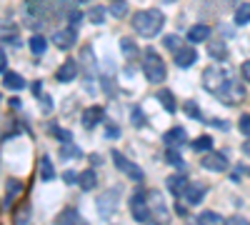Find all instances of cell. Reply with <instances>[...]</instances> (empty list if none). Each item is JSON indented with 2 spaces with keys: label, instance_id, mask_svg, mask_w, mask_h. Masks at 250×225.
<instances>
[{
  "label": "cell",
  "instance_id": "cell-1",
  "mask_svg": "<svg viewBox=\"0 0 250 225\" xmlns=\"http://www.w3.org/2000/svg\"><path fill=\"white\" fill-rule=\"evenodd\" d=\"M165 25V15L155 8L150 10H140L133 15V28L143 35V38H155L160 33V28Z\"/></svg>",
  "mask_w": 250,
  "mask_h": 225
},
{
  "label": "cell",
  "instance_id": "cell-2",
  "mask_svg": "<svg viewBox=\"0 0 250 225\" xmlns=\"http://www.w3.org/2000/svg\"><path fill=\"white\" fill-rule=\"evenodd\" d=\"M143 73H145V78L150 80V83H163L165 80V63H163V58L155 53V50H148L145 53V58H143Z\"/></svg>",
  "mask_w": 250,
  "mask_h": 225
},
{
  "label": "cell",
  "instance_id": "cell-3",
  "mask_svg": "<svg viewBox=\"0 0 250 225\" xmlns=\"http://www.w3.org/2000/svg\"><path fill=\"white\" fill-rule=\"evenodd\" d=\"M233 75L228 73V70H223V68H208L205 73H203V83H205V88L210 90L213 95H218L220 90H223V85L230 80Z\"/></svg>",
  "mask_w": 250,
  "mask_h": 225
},
{
  "label": "cell",
  "instance_id": "cell-4",
  "mask_svg": "<svg viewBox=\"0 0 250 225\" xmlns=\"http://www.w3.org/2000/svg\"><path fill=\"white\" fill-rule=\"evenodd\" d=\"M113 163H115V168L120 170V173H125L130 180H143V170L135 165L133 160H128L123 153H118V150H113Z\"/></svg>",
  "mask_w": 250,
  "mask_h": 225
},
{
  "label": "cell",
  "instance_id": "cell-5",
  "mask_svg": "<svg viewBox=\"0 0 250 225\" xmlns=\"http://www.w3.org/2000/svg\"><path fill=\"white\" fill-rule=\"evenodd\" d=\"M130 208H133V218H135L138 223H148V220H150V205H148V198H145V193L133 195Z\"/></svg>",
  "mask_w": 250,
  "mask_h": 225
},
{
  "label": "cell",
  "instance_id": "cell-6",
  "mask_svg": "<svg viewBox=\"0 0 250 225\" xmlns=\"http://www.w3.org/2000/svg\"><path fill=\"white\" fill-rule=\"evenodd\" d=\"M75 40H78L75 28H60V30H55V33H53V45H55V48H60V50L73 48V45H75Z\"/></svg>",
  "mask_w": 250,
  "mask_h": 225
},
{
  "label": "cell",
  "instance_id": "cell-7",
  "mask_svg": "<svg viewBox=\"0 0 250 225\" xmlns=\"http://www.w3.org/2000/svg\"><path fill=\"white\" fill-rule=\"evenodd\" d=\"M218 98L220 100H225V103H240V100L245 98V90L235 83V80L230 78V80H228V83L223 85V90L218 93Z\"/></svg>",
  "mask_w": 250,
  "mask_h": 225
},
{
  "label": "cell",
  "instance_id": "cell-8",
  "mask_svg": "<svg viewBox=\"0 0 250 225\" xmlns=\"http://www.w3.org/2000/svg\"><path fill=\"white\" fill-rule=\"evenodd\" d=\"M203 168L215 170V173H223V170L230 168V163H228V158H225L223 153H210V150H208L205 158H203Z\"/></svg>",
  "mask_w": 250,
  "mask_h": 225
},
{
  "label": "cell",
  "instance_id": "cell-9",
  "mask_svg": "<svg viewBox=\"0 0 250 225\" xmlns=\"http://www.w3.org/2000/svg\"><path fill=\"white\" fill-rule=\"evenodd\" d=\"M198 60V53H195V48H188V45H180L178 50H175V65L178 68H190L193 63Z\"/></svg>",
  "mask_w": 250,
  "mask_h": 225
},
{
  "label": "cell",
  "instance_id": "cell-10",
  "mask_svg": "<svg viewBox=\"0 0 250 225\" xmlns=\"http://www.w3.org/2000/svg\"><path fill=\"white\" fill-rule=\"evenodd\" d=\"M118 190H110V193H105V195H100V200H98V213L100 215H110L115 208H118Z\"/></svg>",
  "mask_w": 250,
  "mask_h": 225
},
{
  "label": "cell",
  "instance_id": "cell-11",
  "mask_svg": "<svg viewBox=\"0 0 250 225\" xmlns=\"http://www.w3.org/2000/svg\"><path fill=\"white\" fill-rule=\"evenodd\" d=\"M165 185H168V190L175 195V198H180V195H185V190H188V178L183 175V173H178V175H170L168 180H165Z\"/></svg>",
  "mask_w": 250,
  "mask_h": 225
},
{
  "label": "cell",
  "instance_id": "cell-12",
  "mask_svg": "<svg viewBox=\"0 0 250 225\" xmlns=\"http://www.w3.org/2000/svg\"><path fill=\"white\" fill-rule=\"evenodd\" d=\"M103 115H105V110H103L100 105H90V108H85V110H83V125H85V128H95L98 125V123L103 120Z\"/></svg>",
  "mask_w": 250,
  "mask_h": 225
},
{
  "label": "cell",
  "instance_id": "cell-13",
  "mask_svg": "<svg viewBox=\"0 0 250 225\" xmlns=\"http://www.w3.org/2000/svg\"><path fill=\"white\" fill-rule=\"evenodd\" d=\"M185 140H188V133H185V128H170L168 133L163 135V143H165L168 148H180Z\"/></svg>",
  "mask_w": 250,
  "mask_h": 225
},
{
  "label": "cell",
  "instance_id": "cell-14",
  "mask_svg": "<svg viewBox=\"0 0 250 225\" xmlns=\"http://www.w3.org/2000/svg\"><path fill=\"white\" fill-rule=\"evenodd\" d=\"M55 223H58V225H88L85 220L80 218V213H78L75 208H65L62 213H58Z\"/></svg>",
  "mask_w": 250,
  "mask_h": 225
},
{
  "label": "cell",
  "instance_id": "cell-15",
  "mask_svg": "<svg viewBox=\"0 0 250 225\" xmlns=\"http://www.w3.org/2000/svg\"><path fill=\"white\" fill-rule=\"evenodd\" d=\"M78 75V65H75V60H65L60 68H58V73H55V78L60 80V83H70V80Z\"/></svg>",
  "mask_w": 250,
  "mask_h": 225
},
{
  "label": "cell",
  "instance_id": "cell-16",
  "mask_svg": "<svg viewBox=\"0 0 250 225\" xmlns=\"http://www.w3.org/2000/svg\"><path fill=\"white\" fill-rule=\"evenodd\" d=\"M0 40H3V43H13V45L20 43L18 28H15L13 23H8V20H3V23H0Z\"/></svg>",
  "mask_w": 250,
  "mask_h": 225
},
{
  "label": "cell",
  "instance_id": "cell-17",
  "mask_svg": "<svg viewBox=\"0 0 250 225\" xmlns=\"http://www.w3.org/2000/svg\"><path fill=\"white\" fill-rule=\"evenodd\" d=\"M3 85H5L8 90H20V88H25V78L20 75V73L5 70V73H3Z\"/></svg>",
  "mask_w": 250,
  "mask_h": 225
},
{
  "label": "cell",
  "instance_id": "cell-18",
  "mask_svg": "<svg viewBox=\"0 0 250 225\" xmlns=\"http://www.w3.org/2000/svg\"><path fill=\"white\" fill-rule=\"evenodd\" d=\"M78 185L83 188V190H93V188H98V175H95V170H83L80 175H78Z\"/></svg>",
  "mask_w": 250,
  "mask_h": 225
},
{
  "label": "cell",
  "instance_id": "cell-19",
  "mask_svg": "<svg viewBox=\"0 0 250 225\" xmlns=\"http://www.w3.org/2000/svg\"><path fill=\"white\" fill-rule=\"evenodd\" d=\"M208 38H210V28L208 25H193L188 30V40H190V43H205Z\"/></svg>",
  "mask_w": 250,
  "mask_h": 225
},
{
  "label": "cell",
  "instance_id": "cell-20",
  "mask_svg": "<svg viewBox=\"0 0 250 225\" xmlns=\"http://www.w3.org/2000/svg\"><path fill=\"white\" fill-rule=\"evenodd\" d=\"M158 100H160V103H163V108L165 110H168V113H175L178 110V103H175V95L168 90V88H160L158 90Z\"/></svg>",
  "mask_w": 250,
  "mask_h": 225
},
{
  "label": "cell",
  "instance_id": "cell-21",
  "mask_svg": "<svg viewBox=\"0 0 250 225\" xmlns=\"http://www.w3.org/2000/svg\"><path fill=\"white\" fill-rule=\"evenodd\" d=\"M185 198H188V203H190V205H198V203L205 198V188H203V185H188Z\"/></svg>",
  "mask_w": 250,
  "mask_h": 225
},
{
  "label": "cell",
  "instance_id": "cell-22",
  "mask_svg": "<svg viewBox=\"0 0 250 225\" xmlns=\"http://www.w3.org/2000/svg\"><path fill=\"white\" fill-rule=\"evenodd\" d=\"M28 45H30L33 55H43V53H45V48H48V40H45L43 35H33V38L28 40Z\"/></svg>",
  "mask_w": 250,
  "mask_h": 225
},
{
  "label": "cell",
  "instance_id": "cell-23",
  "mask_svg": "<svg viewBox=\"0 0 250 225\" xmlns=\"http://www.w3.org/2000/svg\"><path fill=\"white\" fill-rule=\"evenodd\" d=\"M198 225H223V218L213 210H203L198 215Z\"/></svg>",
  "mask_w": 250,
  "mask_h": 225
},
{
  "label": "cell",
  "instance_id": "cell-24",
  "mask_svg": "<svg viewBox=\"0 0 250 225\" xmlns=\"http://www.w3.org/2000/svg\"><path fill=\"white\" fill-rule=\"evenodd\" d=\"M210 148H213V138L210 135H200V138L193 140V150L195 153H208Z\"/></svg>",
  "mask_w": 250,
  "mask_h": 225
},
{
  "label": "cell",
  "instance_id": "cell-25",
  "mask_svg": "<svg viewBox=\"0 0 250 225\" xmlns=\"http://www.w3.org/2000/svg\"><path fill=\"white\" fill-rule=\"evenodd\" d=\"M235 23L238 25L250 23V3H240V8L235 10Z\"/></svg>",
  "mask_w": 250,
  "mask_h": 225
},
{
  "label": "cell",
  "instance_id": "cell-26",
  "mask_svg": "<svg viewBox=\"0 0 250 225\" xmlns=\"http://www.w3.org/2000/svg\"><path fill=\"white\" fill-rule=\"evenodd\" d=\"M40 175H43V180H53V178H55L53 163H50V158H48V155H45L43 160H40Z\"/></svg>",
  "mask_w": 250,
  "mask_h": 225
},
{
  "label": "cell",
  "instance_id": "cell-27",
  "mask_svg": "<svg viewBox=\"0 0 250 225\" xmlns=\"http://www.w3.org/2000/svg\"><path fill=\"white\" fill-rule=\"evenodd\" d=\"M120 48H123V55H125V58H135V53H138V50H135V43H133L130 38H123V40H120Z\"/></svg>",
  "mask_w": 250,
  "mask_h": 225
},
{
  "label": "cell",
  "instance_id": "cell-28",
  "mask_svg": "<svg viewBox=\"0 0 250 225\" xmlns=\"http://www.w3.org/2000/svg\"><path fill=\"white\" fill-rule=\"evenodd\" d=\"M110 13H113L115 18H123L125 13H128V3H125V0H115V3L110 5Z\"/></svg>",
  "mask_w": 250,
  "mask_h": 225
},
{
  "label": "cell",
  "instance_id": "cell-29",
  "mask_svg": "<svg viewBox=\"0 0 250 225\" xmlns=\"http://www.w3.org/2000/svg\"><path fill=\"white\" fill-rule=\"evenodd\" d=\"M165 160H168V163H173L175 168H183V158L175 153V148H168V150H165Z\"/></svg>",
  "mask_w": 250,
  "mask_h": 225
},
{
  "label": "cell",
  "instance_id": "cell-30",
  "mask_svg": "<svg viewBox=\"0 0 250 225\" xmlns=\"http://www.w3.org/2000/svg\"><path fill=\"white\" fill-rule=\"evenodd\" d=\"M180 45H183V43H180V38H178V35H168V38H165V48H168V50L175 53Z\"/></svg>",
  "mask_w": 250,
  "mask_h": 225
},
{
  "label": "cell",
  "instance_id": "cell-31",
  "mask_svg": "<svg viewBox=\"0 0 250 225\" xmlns=\"http://www.w3.org/2000/svg\"><path fill=\"white\" fill-rule=\"evenodd\" d=\"M210 55H213V58H225L228 50H225L223 43H213V45H210Z\"/></svg>",
  "mask_w": 250,
  "mask_h": 225
},
{
  "label": "cell",
  "instance_id": "cell-32",
  "mask_svg": "<svg viewBox=\"0 0 250 225\" xmlns=\"http://www.w3.org/2000/svg\"><path fill=\"white\" fill-rule=\"evenodd\" d=\"M183 110H185L188 115H190V118H200V110H198V105L193 103V100H188V103L183 105Z\"/></svg>",
  "mask_w": 250,
  "mask_h": 225
},
{
  "label": "cell",
  "instance_id": "cell-33",
  "mask_svg": "<svg viewBox=\"0 0 250 225\" xmlns=\"http://www.w3.org/2000/svg\"><path fill=\"white\" fill-rule=\"evenodd\" d=\"M20 188H23V185H20L18 180H8V200H13V198L18 195V190H20Z\"/></svg>",
  "mask_w": 250,
  "mask_h": 225
},
{
  "label": "cell",
  "instance_id": "cell-34",
  "mask_svg": "<svg viewBox=\"0 0 250 225\" xmlns=\"http://www.w3.org/2000/svg\"><path fill=\"white\" fill-rule=\"evenodd\" d=\"M238 125H240V133L250 138V115H240V123H238Z\"/></svg>",
  "mask_w": 250,
  "mask_h": 225
},
{
  "label": "cell",
  "instance_id": "cell-35",
  "mask_svg": "<svg viewBox=\"0 0 250 225\" xmlns=\"http://www.w3.org/2000/svg\"><path fill=\"white\" fill-rule=\"evenodd\" d=\"M103 18H105V10L103 8H93L90 10V23H103Z\"/></svg>",
  "mask_w": 250,
  "mask_h": 225
},
{
  "label": "cell",
  "instance_id": "cell-36",
  "mask_svg": "<svg viewBox=\"0 0 250 225\" xmlns=\"http://www.w3.org/2000/svg\"><path fill=\"white\" fill-rule=\"evenodd\" d=\"M83 60L88 63V70H93V68H95V58H93V50H90V48L83 50Z\"/></svg>",
  "mask_w": 250,
  "mask_h": 225
},
{
  "label": "cell",
  "instance_id": "cell-37",
  "mask_svg": "<svg viewBox=\"0 0 250 225\" xmlns=\"http://www.w3.org/2000/svg\"><path fill=\"white\" fill-rule=\"evenodd\" d=\"M223 225H250L245 218H240V215H233V218H228V220H223Z\"/></svg>",
  "mask_w": 250,
  "mask_h": 225
},
{
  "label": "cell",
  "instance_id": "cell-38",
  "mask_svg": "<svg viewBox=\"0 0 250 225\" xmlns=\"http://www.w3.org/2000/svg\"><path fill=\"white\" fill-rule=\"evenodd\" d=\"M240 75L248 80V83H250V60H245V63L240 65Z\"/></svg>",
  "mask_w": 250,
  "mask_h": 225
},
{
  "label": "cell",
  "instance_id": "cell-39",
  "mask_svg": "<svg viewBox=\"0 0 250 225\" xmlns=\"http://www.w3.org/2000/svg\"><path fill=\"white\" fill-rule=\"evenodd\" d=\"M8 70V55H5V50H0V73H5Z\"/></svg>",
  "mask_w": 250,
  "mask_h": 225
},
{
  "label": "cell",
  "instance_id": "cell-40",
  "mask_svg": "<svg viewBox=\"0 0 250 225\" xmlns=\"http://www.w3.org/2000/svg\"><path fill=\"white\" fill-rule=\"evenodd\" d=\"M133 123L140 128V125H145V118H143V113H138V110H133Z\"/></svg>",
  "mask_w": 250,
  "mask_h": 225
},
{
  "label": "cell",
  "instance_id": "cell-41",
  "mask_svg": "<svg viewBox=\"0 0 250 225\" xmlns=\"http://www.w3.org/2000/svg\"><path fill=\"white\" fill-rule=\"evenodd\" d=\"M53 135H55V138H60V140H70V133H68V130H58V128H55V130H53Z\"/></svg>",
  "mask_w": 250,
  "mask_h": 225
},
{
  "label": "cell",
  "instance_id": "cell-42",
  "mask_svg": "<svg viewBox=\"0 0 250 225\" xmlns=\"http://www.w3.org/2000/svg\"><path fill=\"white\" fill-rule=\"evenodd\" d=\"M33 93L40 98V95H43V83H40V80H38V83H33Z\"/></svg>",
  "mask_w": 250,
  "mask_h": 225
},
{
  "label": "cell",
  "instance_id": "cell-43",
  "mask_svg": "<svg viewBox=\"0 0 250 225\" xmlns=\"http://www.w3.org/2000/svg\"><path fill=\"white\" fill-rule=\"evenodd\" d=\"M243 153L250 158V140H245V145H243Z\"/></svg>",
  "mask_w": 250,
  "mask_h": 225
}]
</instances>
